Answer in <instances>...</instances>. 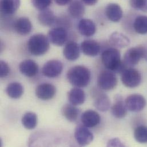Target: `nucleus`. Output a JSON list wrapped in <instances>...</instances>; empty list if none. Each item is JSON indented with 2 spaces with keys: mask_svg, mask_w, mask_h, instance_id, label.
Masks as SVG:
<instances>
[{
  "mask_svg": "<svg viewBox=\"0 0 147 147\" xmlns=\"http://www.w3.org/2000/svg\"><path fill=\"white\" fill-rule=\"evenodd\" d=\"M85 11L84 5L78 0L73 1L68 7L69 13L74 18H80L82 17L85 13Z\"/></svg>",
  "mask_w": 147,
  "mask_h": 147,
  "instance_id": "27",
  "label": "nucleus"
},
{
  "mask_svg": "<svg viewBox=\"0 0 147 147\" xmlns=\"http://www.w3.org/2000/svg\"><path fill=\"white\" fill-rule=\"evenodd\" d=\"M128 111L123 97L120 94H117L111 108L113 116L117 119H123L127 116Z\"/></svg>",
  "mask_w": 147,
  "mask_h": 147,
  "instance_id": "12",
  "label": "nucleus"
},
{
  "mask_svg": "<svg viewBox=\"0 0 147 147\" xmlns=\"http://www.w3.org/2000/svg\"><path fill=\"white\" fill-rule=\"evenodd\" d=\"M67 77L72 85L77 88H84L90 82L91 72L84 66L76 65L68 70Z\"/></svg>",
  "mask_w": 147,
  "mask_h": 147,
  "instance_id": "2",
  "label": "nucleus"
},
{
  "mask_svg": "<svg viewBox=\"0 0 147 147\" xmlns=\"http://www.w3.org/2000/svg\"><path fill=\"white\" fill-rule=\"evenodd\" d=\"M6 92L7 94L12 98H19L24 93V88L20 83L13 82L7 86Z\"/></svg>",
  "mask_w": 147,
  "mask_h": 147,
  "instance_id": "26",
  "label": "nucleus"
},
{
  "mask_svg": "<svg viewBox=\"0 0 147 147\" xmlns=\"http://www.w3.org/2000/svg\"><path fill=\"white\" fill-rule=\"evenodd\" d=\"M20 0H1V12L4 15H11L19 8Z\"/></svg>",
  "mask_w": 147,
  "mask_h": 147,
  "instance_id": "23",
  "label": "nucleus"
},
{
  "mask_svg": "<svg viewBox=\"0 0 147 147\" xmlns=\"http://www.w3.org/2000/svg\"><path fill=\"white\" fill-rule=\"evenodd\" d=\"M105 15L108 19L112 22H119L123 16L121 6L116 3H109L105 8Z\"/></svg>",
  "mask_w": 147,
  "mask_h": 147,
  "instance_id": "15",
  "label": "nucleus"
},
{
  "mask_svg": "<svg viewBox=\"0 0 147 147\" xmlns=\"http://www.w3.org/2000/svg\"><path fill=\"white\" fill-rule=\"evenodd\" d=\"M81 49L82 53L89 57L97 56L101 50L100 44L93 40H86L82 42Z\"/></svg>",
  "mask_w": 147,
  "mask_h": 147,
  "instance_id": "14",
  "label": "nucleus"
},
{
  "mask_svg": "<svg viewBox=\"0 0 147 147\" xmlns=\"http://www.w3.org/2000/svg\"><path fill=\"white\" fill-rule=\"evenodd\" d=\"M63 54L68 60L76 61L79 58L80 55V48L78 44L75 42L68 43L64 48Z\"/></svg>",
  "mask_w": 147,
  "mask_h": 147,
  "instance_id": "20",
  "label": "nucleus"
},
{
  "mask_svg": "<svg viewBox=\"0 0 147 147\" xmlns=\"http://www.w3.org/2000/svg\"><path fill=\"white\" fill-rule=\"evenodd\" d=\"M129 4L136 10L147 12V0H129Z\"/></svg>",
  "mask_w": 147,
  "mask_h": 147,
  "instance_id": "31",
  "label": "nucleus"
},
{
  "mask_svg": "<svg viewBox=\"0 0 147 147\" xmlns=\"http://www.w3.org/2000/svg\"><path fill=\"white\" fill-rule=\"evenodd\" d=\"M142 74L138 70L127 68L121 74V81L127 88H134L139 86L142 82Z\"/></svg>",
  "mask_w": 147,
  "mask_h": 147,
  "instance_id": "5",
  "label": "nucleus"
},
{
  "mask_svg": "<svg viewBox=\"0 0 147 147\" xmlns=\"http://www.w3.org/2000/svg\"><path fill=\"white\" fill-rule=\"evenodd\" d=\"M134 138L139 143L144 144L147 143V127L140 125L134 131Z\"/></svg>",
  "mask_w": 147,
  "mask_h": 147,
  "instance_id": "30",
  "label": "nucleus"
},
{
  "mask_svg": "<svg viewBox=\"0 0 147 147\" xmlns=\"http://www.w3.org/2000/svg\"><path fill=\"white\" fill-rule=\"evenodd\" d=\"M50 48L49 38L43 34L32 36L28 42V49L33 56H41L48 52Z\"/></svg>",
  "mask_w": 147,
  "mask_h": 147,
  "instance_id": "3",
  "label": "nucleus"
},
{
  "mask_svg": "<svg viewBox=\"0 0 147 147\" xmlns=\"http://www.w3.org/2000/svg\"><path fill=\"white\" fill-rule=\"evenodd\" d=\"M79 33L85 37H91L96 32V26L93 21L89 19H81L78 24Z\"/></svg>",
  "mask_w": 147,
  "mask_h": 147,
  "instance_id": "17",
  "label": "nucleus"
},
{
  "mask_svg": "<svg viewBox=\"0 0 147 147\" xmlns=\"http://www.w3.org/2000/svg\"><path fill=\"white\" fill-rule=\"evenodd\" d=\"M147 57V48L142 45L133 47L125 53L124 63L128 67H132L139 64L141 59Z\"/></svg>",
  "mask_w": 147,
  "mask_h": 147,
  "instance_id": "4",
  "label": "nucleus"
},
{
  "mask_svg": "<svg viewBox=\"0 0 147 147\" xmlns=\"http://www.w3.org/2000/svg\"><path fill=\"white\" fill-rule=\"evenodd\" d=\"M56 17L53 11L49 9L41 10L38 15V20L43 26H50L55 22Z\"/></svg>",
  "mask_w": 147,
  "mask_h": 147,
  "instance_id": "24",
  "label": "nucleus"
},
{
  "mask_svg": "<svg viewBox=\"0 0 147 147\" xmlns=\"http://www.w3.org/2000/svg\"><path fill=\"white\" fill-rule=\"evenodd\" d=\"M16 32L22 36L30 33L32 29V24L28 17H21L18 18L14 24Z\"/></svg>",
  "mask_w": 147,
  "mask_h": 147,
  "instance_id": "18",
  "label": "nucleus"
},
{
  "mask_svg": "<svg viewBox=\"0 0 147 147\" xmlns=\"http://www.w3.org/2000/svg\"><path fill=\"white\" fill-rule=\"evenodd\" d=\"M63 70V63L57 60H51L47 61L42 67V73L49 78L58 77Z\"/></svg>",
  "mask_w": 147,
  "mask_h": 147,
  "instance_id": "9",
  "label": "nucleus"
},
{
  "mask_svg": "<svg viewBox=\"0 0 147 147\" xmlns=\"http://www.w3.org/2000/svg\"><path fill=\"white\" fill-rule=\"evenodd\" d=\"M101 61L105 68L115 73L122 74L128 68L124 62H121L120 52L116 48L104 51L101 55Z\"/></svg>",
  "mask_w": 147,
  "mask_h": 147,
  "instance_id": "1",
  "label": "nucleus"
},
{
  "mask_svg": "<svg viewBox=\"0 0 147 147\" xmlns=\"http://www.w3.org/2000/svg\"><path fill=\"white\" fill-rule=\"evenodd\" d=\"M55 2L59 6H65L68 4L72 0H55Z\"/></svg>",
  "mask_w": 147,
  "mask_h": 147,
  "instance_id": "35",
  "label": "nucleus"
},
{
  "mask_svg": "<svg viewBox=\"0 0 147 147\" xmlns=\"http://www.w3.org/2000/svg\"><path fill=\"white\" fill-rule=\"evenodd\" d=\"M107 147H125V145L119 139L113 138L108 141Z\"/></svg>",
  "mask_w": 147,
  "mask_h": 147,
  "instance_id": "34",
  "label": "nucleus"
},
{
  "mask_svg": "<svg viewBox=\"0 0 147 147\" xmlns=\"http://www.w3.org/2000/svg\"><path fill=\"white\" fill-rule=\"evenodd\" d=\"M31 1L36 9L43 10L47 9L51 5L52 0H31Z\"/></svg>",
  "mask_w": 147,
  "mask_h": 147,
  "instance_id": "32",
  "label": "nucleus"
},
{
  "mask_svg": "<svg viewBox=\"0 0 147 147\" xmlns=\"http://www.w3.org/2000/svg\"><path fill=\"white\" fill-rule=\"evenodd\" d=\"M19 70L24 76L32 77L38 72V65L33 60L28 59L22 61L19 65Z\"/></svg>",
  "mask_w": 147,
  "mask_h": 147,
  "instance_id": "16",
  "label": "nucleus"
},
{
  "mask_svg": "<svg viewBox=\"0 0 147 147\" xmlns=\"http://www.w3.org/2000/svg\"><path fill=\"white\" fill-rule=\"evenodd\" d=\"M68 100L72 105L77 106L84 103L85 101V94L80 88H72L68 94Z\"/></svg>",
  "mask_w": 147,
  "mask_h": 147,
  "instance_id": "21",
  "label": "nucleus"
},
{
  "mask_svg": "<svg viewBox=\"0 0 147 147\" xmlns=\"http://www.w3.org/2000/svg\"><path fill=\"white\" fill-rule=\"evenodd\" d=\"M56 93V87L49 83H44L38 85L36 89L37 97L42 100H51Z\"/></svg>",
  "mask_w": 147,
  "mask_h": 147,
  "instance_id": "11",
  "label": "nucleus"
},
{
  "mask_svg": "<svg viewBox=\"0 0 147 147\" xmlns=\"http://www.w3.org/2000/svg\"><path fill=\"white\" fill-rule=\"evenodd\" d=\"M125 102L128 110L133 112L142 111L144 109L147 104L144 97L139 94L129 95L125 100Z\"/></svg>",
  "mask_w": 147,
  "mask_h": 147,
  "instance_id": "7",
  "label": "nucleus"
},
{
  "mask_svg": "<svg viewBox=\"0 0 147 147\" xmlns=\"http://www.w3.org/2000/svg\"><path fill=\"white\" fill-rule=\"evenodd\" d=\"M21 121L23 126L26 129H33L37 124V116L36 113L29 112L23 115Z\"/></svg>",
  "mask_w": 147,
  "mask_h": 147,
  "instance_id": "28",
  "label": "nucleus"
},
{
  "mask_svg": "<svg viewBox=\"0 0 147 147\" xmlns=\"http://www.w3.org/2000/svg\"><path fill=\"white\" fill-rule=\"evenodd\" d=\"M74 138L80 146H86L92 142L94 136L88 127L84 125H78L76 128Z\"/></svg>",
  "mask_w": 147,
  "mask_h": 147,
  "instance_id": "8",
  "label": "nucleus"
},
{
  "mask_svg": "<svg viewBox=\"0 0 147 147\" xmlns=\"http://www.w3.org/2000/svg\"><path fill=\"white\" fill-rule=\"evenodd\" d=\"M98 85L102 90H110L116 88L118 80L113 72L104 70L100 72L98 77Z\"/></svg>",
  "mask_w": 147,
  "mask_h": 147,
  "instance_id": "6",
  "label": "nucleus"
},
{
  "mask_svg": "<svg viewBox=\"0 0 147 147\" xmlns=\"http://www.w3.org/2000/svg\"><path fill=\"white\" fill-rule=\"evenodd\" d=\"M64 117L69 121L74 123L77 120L80 114V110L72 104H65L61 109Z\"/></svg>",
  "mask_w": 147,
  "mask_h": 147,
  "instance_id": "22",
  "label": "nucleus"
},
{
  "mask_svg": "<svg viewBox=\"0 0 147 147\" xmlns=\"http://www.w3.org/2000/svg\"><path fill=\"white\" fill-rule=\"evenodd\" d=\"M134 28L135 32L140 34L147 33V16H138L134 21Z\"/></svg>",
  "mask_w": 147,
  "mask_h": 147,
  "instance_id": "29",
  "label": "nucleus"
},
{
  "mask_svg": "<svg viewBox=\"0 0 147 147\" xmlns=\"http://www.w3.org/2000/svg\"><path fill=\"white\" fill-rule=\"evenodd\" d=\"M109 41L111 45L118 48H124L130 45L129 38L123 33L117 32L111 34Z\"/></svg>",
  "mask_w": 147,
  "mask_h": 147,
  "instance_id": "19",
  "label": "nucleus"
},
{
  "mask_svg": "<svg viewBox=\"0 0 147 147\" xmlns=\"http://www.w3.org/2000/svg\"><path fill=\"white\" fill-rule=\"evenodd\" d=\"M81 120L82 124L86 127L93 128L100 123L101 117L97 112L93 110H87L81 115Z\"/></svg>",
  "mask_w": 147,
  "mask_h": 147,
  "instance_id": "13",
  "label": "nucleus"
},
{
  "mask_svg": "<svg viewBox=\"0 0 147 147\" xmlns=\"http://www.w3.org/2000/svg\"><path fill=\"white\" fill-rule=\"evenodd\" d=\"M48 38L53 44L58 47L63 46L67 40L68 33L64 28H55L49 31Z\"/></svg>",
  "mask_w": 147,
  "mask_h": 147,
  "instance_id": "10",
  "label": "nucleus"
},
{
  "mask_svg": "<svg viewBox=\"0 0 147 147\" xmlns=\"http://www.w3.org/2000/svg\"><path fill=\"white\" fill-rule=\"evenodd\" d=\"M10 73V67L9 65L4 61L0 62V77L1 78L6 77Z\"/></svg>",
  "mask_w": 147,
  "mask_h": 147,
  "instance_id": "33",
  "label": "nucleus"
},
{
  "mask_svg": "<svg viewBox=\"0 0 147 147\" xmlns=\"http://www.w3.org/2000/svg\"><path fill=\"white\" fill-rule=\"evenodd\" d=\"M111 102L109 98L104 93L98 94L94 101V107L101 112H106L111 108Z\"/></svg>",
  "mask_w": 147,
  "mask_h": 147,
  "instance_id": "25",
  "label": "nucleus"
},
{
  "mask_svg": "<svg viewBox=\"0 0 147 147\" xmlns=\"http://www.w3.org/2000/svg\"><path fill=\"white\" fill-rule=\"evenodd\" d=\"M82 1L85 5L88 6L94 5L98 2V0H82Z\"/></svg>",
  "mask_w": 147,
  "mask_h": 147,
  "instance_id": "36",
  "label": "nucleus"
}]
</instances>
